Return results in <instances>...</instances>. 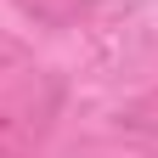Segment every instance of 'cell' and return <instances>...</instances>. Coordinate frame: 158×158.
<instances>
[{
  "label": "cell",
  "mask_w": 158,
  "mask_h": 158,
  "mask_svg": "<svg viewBox=\"0 0 158 158\" xmlns=\"http://www.w3.org/2000/svg\"><path fill=\"white\" fill-rule=\"evenodd\" d=\"M62 113V79L34 73L17 90L0 96V158H34Z\"/></svg>",
  "instance_id": "1"
},
{
  "label": "cell",
  "mask_w": 158,
  "mask_h": 158,
  "mask_svg": "<svg viewBox=\"0 0 158 158\" xmlns=\"http://www.w3.org/2000/svg\"><path fill=\"white\" fill-rule=\"evenodd\" d=\"M34 23H45V28H68V23H79V17L90 11V0H17Z\"/></svg>",
  "instance_id": "2"
},
{
  "label": "cell",
  "mask_w": 158,
  "mask_h": 158,
  "mask_svg": "<svg viewBox=\"0 0 158 158\" xmlns=\"http://www.w3.org/2000/svg\"><path fill=\"white\" fill-rule=\"evenodd\" d=\"M118 124L158 141V85H152V90H141V96H130V102L118 107Z\"/></svg>",
  "instance_id": "3"
}]
</instances>
